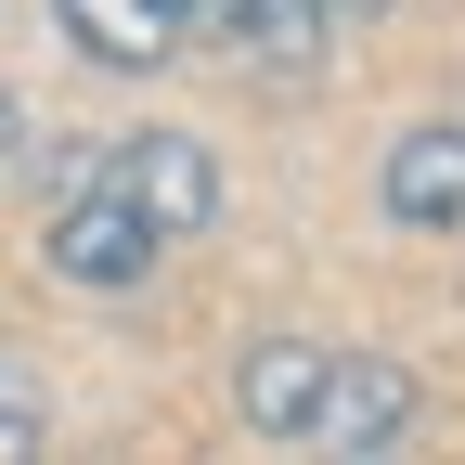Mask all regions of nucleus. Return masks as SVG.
<instances>
[{
	"instance_id": "10",
	"label": "nucleus",
	"mask_w": 465,
	"mask_h": 465,
	"mask_svg": "<svg viewBox=\"0 0 465 465\" xmlns=\"http://www.w3.org/2000/svg\"><path fill=\"white\" fill-rule=\"evenodd\" d=\"M26 143V104H14V78H0V155H14Z\"/></svg>"
},
{
	"instance_id": "7",
	"label": "nucleus",
	"mask_w": 465,
	"mask_h": 465,
	"mask_svg": "<svg viewBox=\"0 0 465 465\" xmlns=\"http://www.w3.org/2000/svg\"><path fill=\"white\" fill-rule=\"evenodd\" d=\"M336 39H349V26L323 14V0H246V39H232V52H246L259 78H323Z\"/></svg>"
},
{
	"instance_id": "1",
	"label": "nucleus",
	"mask_w": 465,
	"mask_h": 465,
	"mask_svg": "<svg viewBox=\"0 0 465 465\" xmlns=\"http://www.w3.org/2000/svg\"><path fill=\"white\" fill-rule=\"evenodd\" d=\"M155 259H168V232L116 182H78L65 207H52V232H39V272L78 284V298H130V284H155Z\"/></svg>"
},
{
	"instance_id": "5",
	"label": "nucleus",
	"mask_w": 465,
	"mask_h": 465,
	"mask_svg": "<svg viewBox=\"0 0 465 465\" xmlns=\"http://www.w3.org/2000/svg\"><path fill=\"white\" fill-rule=\"evenodd\" d=\"M375 207L401 232H465V116H414L375 155Z\"/></svg>"
},
{
	"instance_id": "2",
	"label": "nucleus",
	"mask_w": 465,
	"mask_h": 465,
	"mask_svg": "<svg viewBox=\"0 0 465 465\" xmlns=\"http://www.w3.org/2000/svg\"><path fill=\"white\" fill-rule=\"evenodd\" d=\"M323 388H336V336H246V349H232V427H246V440L311 452Z\"/></svg>"
},
{
	"instance_id": "8",
	"label": "nucleus",
	"mask_w": 465,
	"mask_h": 465,
	"mask_svg": "<svg viewBox=\"0 0 465 465\" xmlns=\"http://www.w3.org/2000/svg\"><path fill=\"white\" fill-rule=\"evenodd\" d=\"M39 440H52V401H39V375H26V362H0V465H26Z\"/></svg>"
},
{
	"instance_id": "11",
	"label": "nucleus",
	"mask_w": 465,
	"mask_h": 465,
	"mask_svg": "<svg viewBox=\"0 0 465 465\" xmlns=\"http://www.w3.org/2000/svg\"><path fill=\"white\" fill-rule=\"evenodd\" d=\"M323 14H336V26H375V14H388V0H323Z\"/></svg>"
},
{
	"instance_id": "6",
	"label": "nucleus",
	"mask_w": 465,
	"mask_h": 465,
	"mask_svg": "<svg viewBox=\"0 0 465 465\" xmlns=\"http://www.w3.org/2000/svg\"><path fill=\"white\" fill-rule=\"evenodd\" d=\"M52 26H65V52L104 65V78H155L168 52H194L168 0H52Z\"/></svg>"
},
{
	"instance_id": "4",
	"label": "nucleus",
	"mask_w": 465,
	"mask_h": 465,
	"mask_svg": "<svg viewBox=\"0 0 465 465\" xmlns=\"http://www.w3.org/2000/svg\"><path fill=\"white\" fill-rule=\"evenodd\" d=\"M414 414H427L414 362H388V349H336V388H323L311 452H401V440H414Z\"/></svg>"
},
{
	"instance_id": "3",
	"label": "nucleus",
	"mask_w": 465,
	"mask_h": 465,
	"mask_svg": "<svg viewBox=\"0 0 465 465\" xmlns=\"http://www.w3.org/2000/svg\"><path fill=\"white\" fill-rule=\"evenodd\" d=\"M104 182L130 194L168 246H194V232L220 220V155H207L194 130H116V143H104Z\"/></svg>"
},
{
	"instance_id": "9",
	"label": "nucleus",
	"mask_w": 465,
	"mask_h": 465,
	"mask_svg": "<svg viewBox=\"0 0 465 465\" xmlns=\"http://www.w3.org/2000/svg\"><path fill=\"white\" fill-rule=\"evenodd\" d=\"M168 14H182L194 52H232V39H246V0H168Z\"/></svg>"
}]
</instances>
